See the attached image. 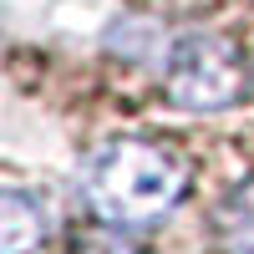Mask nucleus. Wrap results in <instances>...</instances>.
Here are the masks:
<instances>
[{"label": "nucleus", "mask_w": 254, "mask_h": 254, "mask_svg": "<svg viewBox=\"0 0 254 254\" xmlns=\"http://www.w3.org/2000/svg\"><path fill=\"white\" fill-rule=\"evenodd\" d=\"M163 87L183 112H224L244 97V61L219 36H183L168 46Z\"/></svg>", "instance_id": "2"}, {"label": "nucleus", "mask_w": 254, "mask_h": 254, "mask_svg": "<svg viewBox=\"0 0 254 254\" xmlns=\"http://www.w3.org/2000/svg\"><path fill=\"white\" fill-rule=\"evenodd\" d=\"M46 234V214L31 193L5 188L0 193V254H31Z\"/></svg>", "instance_id": "3"}, {"label": "nucleus", "mask_w": 254, "mask_h": 254, "mask_svg": "<svg viewBox=\"0 0 254 254\" xmlns=\"http://www.w3.org/2000/svg\"><path fill=\"white\" fill-rule=\"evenodd\" d=\"M188 168L173 147L147 137L102 142L81 163V198L102 224H147L183 198Z\"/></svg>", "instance_id": "1"}, {"label": "nucleus", "mask_w": 254, "mask_h": 254, "mask_svg": "<svg viewBox=\"0 0 254 254\" xmlns=\"http://www.w3.org/2000/svg\"><path fill=\"white\" fill-rule=\"evenodd\" d=\"M71 254H137V244L122 234V224H107V229H92L71 244Z\"/></svg>", "instance_id": "4"}]
</instances>
